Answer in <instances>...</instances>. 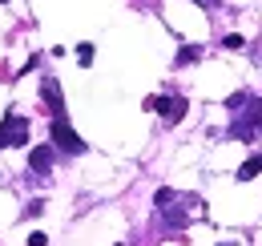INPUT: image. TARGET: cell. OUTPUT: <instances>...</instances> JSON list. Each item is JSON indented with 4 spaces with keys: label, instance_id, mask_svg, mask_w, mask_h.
Segmentation results:
<instances>
[{
    "label": "cell",
    "instance_id": "cell-10",
    "mask_svg": "<svg viewBox=\"0 0 262 246\" xmlns=\"http://www.w3.org/2000/svg\"><path fill=\"white\" fill-rule=\"evenodd\" d=\"M222 45H226L230 53H238V49H242V45H246V40H242V36H238V32H230L226 40H222Z\"/></svg>",
    "mask_w": 262,
    "mask_h": 246
},
{
    "label": "cell",
    "instance_id": "cell-7",
    "mask_svg": "<svg viewBox=\"0 0 262 246\" xmlns=\"http://www.w3.org/2000/svg\"><path fill=\"white\" fill-rule=\"evenodd\" d=\"M186 222H190L186 210H165V226H173V230H178V226H186Z\"/></svg>",
    "mask_w": 262,
    "mask_h": 246
},
{
    "label": "cell",
    "instance_id": "cell-2",
    "mask_svg": "<svg viewBox=\"0 0 262 246\" xmlns=\"http://www.w3.org/2000/svg\"><path fill=\"white\" fill-rule=\"evenodd\" d=\"M145 109H154V113H162L165 121L173 125V121H182L186 117V97H145Z\"/></svg>",
    "mask_w": 262,
    "mask_h": 246
},
{
    "label": "cell",
    "instance_id": "cell-12",
    "mask_svg": "<svg viewBox=\"0 0 262 246\" xmlns=\"http://www.w3.org/2000/svg\"><path fill=\"white\" fill-rule=\"evenodd\" d=\"M165 202H173V190H165V186H162V190H158V206H165Z\"/></svg>",
    "mask_w": 262,
    "mask_h": 246
},
{
    "label": "cell",
    "instance_id": "cell-13",
    "mask_svg": "<svg viewBox=\"0 0 262 246\" xmlns=\"http://www.w3.org/2000/svg\"><path fill=\"white\" fill-rule=\"evenodd\" d=\"M218 246H234V242H218Z\"/></svg>",
    "mask_w": 262,
    "mask_h": 246
},
{
    "label": "cell",
    "instance_id": "cell-5",
    "mask_svg": "<svg viewBox=\"0 0 262 246\" xmlns=\"http://www.w3.org/2000/svg\"><path fill=\"white\" fill-rule=\"evenodd\" d=\"M29 166H33L36 174H45V170L53 166V146H33V150H29Z\"/></svg>",
    "mask_w": 262,
    "mask_h": 246
},
{
    "label": "cell",
    "instance_id": "cell-6",
    "mask_svg": "<svg viewBox=\"0 0 262 246\" xmlns=\"http://www.w3.org/2000/svg\"><path fill=\"white\" fill-rule=\"evenodd\" d=\"M258 174H262V154H250L242 166H238L234 178H238V182H250V178H258Z\"/></svg>",
    "mask_w": 262,
    "mask_h": 246
},
{
    "label": "cell",
    "instance_id": "cell-3",
    "mask_svg": "<svg viewBox=\"0 0 262 246\" xmlns=\"http://www.w3.org/2000/svg\"><path fill=\"white\" fill-rule=\"evenodd\" d=\"M25 141H29V121L16 117V113H4V121H0V150L4 146H25Z\"/></svg>",
    "mask_w": 262,
    "mask_h": 246
},
{
    "label": "cell",
    "instance_id": "cell-4",
    "mask_svg": "<svg viewBox=\"0 0 262 246\" xmlns=\"http://www.w3.org/2000/svg\"><path fill=\"white\" fill-rule=\"evenodd\" d=\"M40 97H45V105H49V113H53V117H61V113H65V97H61L57 77H45V81H40Z\"/></svg>",
    "mask_w": 262,
    "mask_h": 246
},
{
    "label": "cell",
    "instance_id": "cell-1",
    "mask_svg": "<svg viewBox=\"0 0 262 246\" xmlns=\"http://www.w3.org/2000/svg\"><path fill=\"white\" fill-rule=\"evenodd\" d=\"M49 137H53V150H61V154H85V141H81V133L65 121V113H61V117H53Z\"/></svg>",
    "mask_w": 262,
    "mask_h": 246
},
{
    "label": "cell",
    "instance_id": "cell-8",
    "mask_svg": "<svg viewBox=\"0 0 262 246\" xmlns=\"http://www.w3.org/2000/svg\"><path fill=\"white\" fill-rule=\"evenodd\" d=\"M198 57H202V49H198V45H190V49H182V53H178V65H194Z\"/></svg>",
    "mask_w": 262,
    "mask_h": 246
},
{
    "label": "cell",
    "instance_id": "cell-11",
    "mask_svg": "<svg viewBox=\"0 0 262 246\" xmlns=\"http://www.w3.org/2000/svg\"><path fill=\"white\" fill-rule=\"evenodd\" d=\"M49 242V234H40V230H33V234H29V246H45Z\"/></svg>",
    "mask_w": 262,
    "mask_h": 246
},
{
    "label": "cell",
    "instance_id": "cell-9",
    "mask_svg": "<svg viewBox=\"0 0 262 246\" xmlns=\"http://www.w3.org/2000/svg\"><path fill=\"white\" fill-rule=\"evenodd\" d=\"M77 61H81V65H93V45H77Z\"/></svg>",
    "mask_w": 262,
    "mask_h": 246
}]
</instances>
